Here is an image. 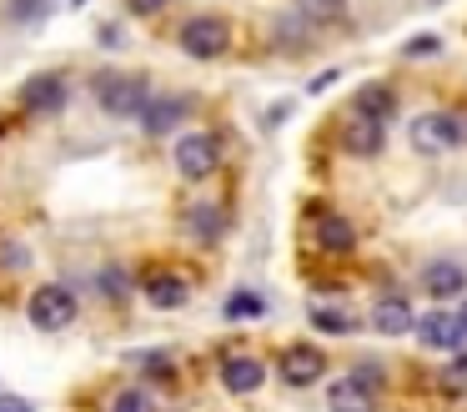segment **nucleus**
<instances>
[{"instance_id": "4be33fe9", "label": "nucleus", "mask_w": 467, "mask_h": 412, "mask_svg": "<svg viewBox=\"0 0 467 412\" xmlns=\"http://www.w3.org/2000/svg\"><path fill=\"white\" fill-rule=\"evenodd\" d=\"M106 412H161V407H156V392H151V387L131 382V387H116V392H111Z\"/></svg>"}, {"instance_id": "c756f323", "label": "nucleus", "mask_w": 467, "mask_h": 412, "mask_svg": "<svg viewBox=\"0 0 467 412\" xmlns=\"http://www.w3.org/2000/svg\"><path fill=\"white\" fill-rule=\"evenodd\" d=\"M0 412H36L26 397H16V392H0Z\"/></svg>"}, {"instance_id": "9b49d317", "label": "nucleus", "mask_w": 467, "mask_h": 412, "mask_svg": "<svg viewBox=\"0 0 467 412\" xmlns=\"http://www.w3.org/2000/svg\"><path fill=\"white\" fill-rule=\"evenodd\" d=\"M347 111H352V116H362V121H377V126H392V121L402 116V100H397V90L387 86V80H367V86L352 90Z\"/></svg>"}, {"instance_id": "20e7f679", "label": "nucleus", "mask_w": 467, "mask_h": 412, "mask_svg": "<svg viewBox=\"0 0 467 412\" xmlns=\"http://www.w3.org/2000/svg\"><path fill=\"white\" fill-rule=\"evenodd\" d=\"M76 312H81V301H76V291L66 287V281H46V287H36L31 301H26V317L41 332H66L76 322Z\"/></svg>"}, {"instance_id": "a878e982", "label": "nucleus", "mask_w": 467, "mask_h": 412, "mask_svg": "<svg viewBox=\"0 0 467 412\" xmlns=\"http://www.w3.org/2000/svg\"><path fill=\"white\" fill-rule=\"evenodd\" d=\"M357 377H362L367 382V387H377V392H387V367H382V362H372V357H362V362H357Z\"/></svg>"}, {"instance_id": "6e6552de", "label": "nucleus", "mask_w": 467, "mask_h": 412, "mask_svg": "<svg viewBox=\"0 0 467 412\" xmlns=\"http://www.w3.org/2000/svg\"><path fill=\"white\" fill-rule=\"evenodd\" d=\"M417 342H422L427 352H462L467 347V327H462V317H457V307H432V312H422L417 317Z\"/></svg>"}, {"instance_id": "0eeeda50", "label": "nucleus", "mask_w": 467, "mask_h": 412, "mask_svg": "<svg viewBox=\"0 0 467 412\" xmlns=\"http://www.w3.org/2000/svg\"><path fill=\"white\" fill-rule=\"evenodd\" d=\"M327 352L317 347V342H292V347H282V357H276V377L286 382V387H317V382L327 377Z\"/></svg>"}, {"instance_id": "dca6fc26", "label": "nucleus", "mask_w": 467, "mask_h": 412, "mask_svg": "<svg viewBox=\"0 0 467 412\" xmlns=\"http://www.w3.org/2000/svg\"><path fill=\"white\" fill-rule=\"evenodd\" d=\"M382 407V392L367 387L357 372H342V377L327 382V412H377Z\"/></svg>"}, {"instance_id": "4468645a", "label": "nucleus", "mask_w": 467, "mask_h": 412, "mask_svg": "<svg viewBox=\"0 0 467 412\" xmlns=\"http://www.w3.org/2000/svg\"><path fill=\"white\" fill-rule=\"evenodd\" d=\"M387 146V126H377V121H362V116H347L342 126H337V151L352 161H372L382 156Z\"/></svg>"}, {"instance_id": "5701e85b", "label": "nucleus", "mask_w": 467, "mask_h": 412, "mask_svg": "<svg viewBox=\"0 0 467 412\" xmlns=\"http://www.w3.org/2000/svg\"><path fill=\"white\" fill-rule=\"evenodd\" d=\"M226 322H246V317H262V312H266V301H262V291H232V297H226Z\"/></svg>"}, {"instance_id": "b1692460", "label": "nucleus", "mask_w": 467, "mask_h": 412, "mask_svg": "<svg viewBox=\"0 0 467 412\" xmlns=\"http://www.w3.org/2000/svg\"><path fill=\"white\" fill-rule=\"evenodd\" d=\"M432 56H442V36H432V30L402 40V60H432Z\"/></svg>"}, {"instance_id": "1a4fd4ad", "label": "nucleus", "mask_w": 467, "mask_h": 412, "mask_svg": "<svg viewBox=\"0 0 467 412\" xmlns=\"http://www.w3.org/2000/svg\"><path fill=\"white\" fill-rule=\"evenodd\" d=\"M192 111H196L192 96H182V90H156L136 121H141L146 136H171L176 126H186V121H192Z\"/></svg>"}, {"instance_id": "aec40b11", "label": "nucleus", "mask_w": 467, "mask_h": 412, "mask_svg": "<svg viewBox=\"0 0 467 412\" xmlns=\"http://www.w3.org/2000/svg\"><path fill=\"white\" fill-rule=\"evenodd\" d=\"M306 322H312V332H322V337H352V332H362V322H357L352 312H342V307H327V301H312V312H306Z\"/></svg>"}, {"instance_id": "412c9836", "label": "nucleus", "mask_w": 467, "mask_h": 412, "mask_svg": "<svg viewBox=\"0 0 467 412\" xmlns=\"http://www.w3.org/2000/svg\"><path fill=\"white\" fill-rule=\"evenodd\" d=\"M296 10H302V16L312 20L317 30H342V26H352V5H347V0H296Z\"/></svg>"}, {"instance_id": "7c9ffc66", "label": "nucleus", "mask_w": 467, "mask_h": 412, "mask_svg": "<svg viewBox=\"0 0 467 412\" xmlns=\"http://www.w3.org/2000/svg\"><path fill=\"white\" fill-rule=\"evenodd\" d=\"M457 317H462V327H467V297H462V301H457Z\"/></svg>"}, {"instance_id": "9d476101", "label": "nucleus", "mask_w": 467, "mask_h": 412, "mask_svg": "<svg viewBox=\"0 0 467 412\" xmlns=\"http://www.w3.org/2000/svg\"><path fill=\"white\" fill-rule=\"evenodd\" d=\"M66 96H71V80H66L61 70H36L16 100H21V111H31V116H56V111L66 106Z\"/></svg>"}, {"instance_id": "423d86ee", "label": "nucleus", "mask_w": 467, "mask_h": 412, "mask_svg": "<svg viewBox=\"0 0 467 412\" xmlns=\"http://www.w3.org/2000/svg\"><path fill=\"white\" fill-rule=\"evenodd\" d=\"M176 171H182V181H212L216 171H222V141L212 136V131H186L182 141H176Z\"/></svg>"}, {"instance_id": "7ed1b4c3", "label": "nucleus", "mask_w": 467, "mask_h": 412, "mask_svg": "<svg viewBox=\"0 0 467 412\" xmlns=\"http://www.w3.org/2000/svg\"><path fill=\"white\" fill-rule=\"evenodd\" d=\"M176 46H182V56H192V60H222L226 50H232V20L202 10V16L182 20V30H176Z\"/></svg>"}, {"instance_id": "ddd939ff", "label": "nucleus", "mask_w": 467, "mask_h": 412, "mask_svg": "<svg viewBox=\"0 0 467 412\" xmlns=\"http://www.w3.org/2000/svg\"><path fill=\"white\" fill-rule=\"evenodd\" d=\"M312 247L322 251V257H352L357 251V227L342 217V211H317L312 217Z\"/></svg>"}, {"instance_id": "f8f14e48", "label": "nucleus", "mask_w": 467, "mask_h": 412, "mask_svg": "<svg viewBox=\"0 0 467 412\" xmlns=\"http://www.w3.org/2000/svg\"><path fill=\"white\" fill-rule=\"evenodd\" d=\"M367 327H372L377 337H402V332H417L412 297H402V291H382V297L372 301V312H367Z\"/></svg>"}, {"instance_id": "cd10ccee", "label": "nucleus", "mask_w": 467, "mask_h": 412, "mask_svg": "<svg viewBox=\"0 0 467 412\" xmlns=\"http://www.w3.org/2000/svg\"><path fill=\"white\" fill-rule=\"evenodd\" d=\"M166 5H171V0H126V10H131V16H161Z\"/></svg>"}, {"instance_id": "c85d7f7f", "label": "nucleus", "mask_w": 467, "mask_h": 412, "mask_svg": "<svg viewBox=\"0 0 467 412\" xmlns=\"http://www.w3.org/2000/svg\"><path fill=\"white\" fill-rule=\"evenodd\" d=\"M101 297H126V277H121V271H106V277H101Z\"/></svg>"}, {"instance_id": "bb28decb", "label": "nucleus", "mask_w": 467, "mask_h": 412, "mask_svg": "<svg viewBox=\"0 0 467 412\" xmlns=\"http://www.w3.org/2000/svg\"><path fill=\"white\" fill-rule=\"evenodd\" d=\"M442 372H447V382H467V347H462V352H452Z\"/></svg>"}, {"instance_id": "f03ea898", "label": "nucleus", "mask_w": 467, "mask_h": 412, "mask_svg": "<svg viewBox=\"0 0 467 412\" xmlns=\"http://www.w3.org/2000/svg\"><path fill=\"white\" fill-rule=\"evenodd\" d=\"M96 100H101V111H111V116H141L146 100L156 96L151 80L146 76H131V70H101V76L91 80Z\"/></svg>"}, {"instance_id": "39448f33", "label": "nucleus", "mask_w": 467, "mask_h": 412, "mask_svg": "<svg viewBox=\"0 0 467 412\" xmlns=\"http://www.w3.org/2000/svg\"><path fill=\"white\" fill-rule=\"evenodd\" d=\"M417 291H422L427 301H437V307H452V301L467 297V267L452 257H432L417 267Z\"/></svg>"}, {"instance_id": "393cba45", "label": "nucleus", "mask_w": 467, "mask_h": 412, "mask_svg": "<svg viewBox=\"0 0 467 412\" xmlns=\"http://www.w3.org/2000/svg\"><path fill=\"white\" fill-rule=\"evenodd\" d=\"M136 362H141V372H146V377H156V382H171L176 377V362L166 357V352H146V357H136Z\"/></svg>"}, {"instance_id": "a211bd4d", "label": "nucleus", "mask_w": 467, "mask_h": 412, "mask_svg": "<svg viewBox=\"0 0 467 412\" xmlns=\"http://www.w3.org/2000/svg\"><path fill=\"white\" fill-rule=\"evenodd\" d=\"M141 297L151 301L156 312H176L192 301V287H186L182 271H146L141 277Z\"/></svg>"}, {"instance_id": "2eb2a0df", "label": "nucleus", "mask_w": 467, "mask_h": 412, "mask_svg": "<svg viewBox=\"0 0 467 412\" xmlns=\"http://www.w3.org/2000/svg\"><path fill=\"white\" fill-rule=\"evenodd\" d=\"M216 377H222V387L232 392V397H252L266 382V362L256 357V352H232V357H222Z\"/></svg>"}, {"instance_id": "f257e3e1", "label": "nucleus", "mask_w": 467, "mask_h": 412, "mask_svg": "<svg viewBox=\"0 0 467 412\" xmlns=\"http://www.w3.org/2000/svg\"><path fill=\"white\" fill-rule=\"evenodd\" d=\"M407 141H412V151H422V156H442V151L467 146L462 111H422V116L407 121Z\"/></svg>"}, {"instance_id": "6ab92c4d", "label": "nucleus", "mask_w": 467, "mask_h": 412, "mask_svg": "<svg viewBox=\"0 0 467 412\" xmlns=\"http://www.w3.org/2000/svg\"><path fill=\"white\" fill-rule=\"evenodd\" d=\"M312 36H317V26L302 16V10H286V16H276V46L282 50H292V56H306L312 50Z\"/></svg>"}, {"instance_id": "f3484780", "label": "nucleus", "mask_w": 467, "mask_h": 412, "mask_svg": "<svg viewBox=\"0 0 467 412\" xmlns=\"http://www.w3.org/2000/svg\"><path fill=\"white\" fill-rule=\"evenodd\" d=\"M182 231L196 241V247H216L226 237V206L222 201H192L182 211Z\"/></svg>"}]
</instances>
